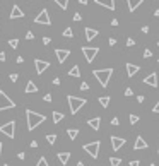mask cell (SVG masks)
<instances>
[{
  "instance_id": "cell-5",
  "label": "cell",
  "mask_w": 159,
  "mask_h": 166,
  "mask_svg": "<svg viewBox=\"0 0 159 166\" xmlns=\"http://www.w3.org/2000/svg\"><path fill=\"white\" fill-rule=\"evenodd\" d=\"M0 133H3V135L10 137V139H14V133H16V122H7V123L0 125Z\"/></svg>"
},
{
  "instance_id": "cell-53",
  "label": "cell",
  "mask_w": 159,
  "mask_h": 166,
  "mask_svg": "<svg viewBox=\"0 0 159 166\" xmlns=\"http://www.w3.org/2000/svg\"><path fill=\"white\" fill-rule=\"evenodd\" d=\"M79 3H82V5H86V3H87V0H79Z\"/></svg>"
},
{
  "instance_id": "cell-60",
  "label": "cell",
  "mask_w": 159,
  "mask_h": 166,
  "mask_svg": "<svg viewBox=\"0 0 159 166\" xmlns=\"http://www.w3.org/2000/svg\"><path fill=\"white\" fill-rule=\"evenodd\" d=\"M157 46H159V41H157Z\"/></svg>"
},
{
  "instance_id": "cell-38",
  "label": "cell",
  "mask_w": 159,
  "mask_h": 166,
  "mask_svg": "<svg viewBox=\"0 0 159 166\" xmlns=\"http://www.w3.org/2000/svg\"><path fill=\"white\" fill-rule=\"evenodd\" d=\"M111 125H120V120H118V117H115L113 120H111Z\"/></svg>"
},
{
  "instance_id": "cell-52",
  "label": "cell",
  "mask_w": 159,
  "mask_h": 166,
  "mask_svg": "<svg viewBox=\"0 0 159 166\" xmlns=\"http://www.w3.org/2000/svg\"><path fill=\"white\" fill-rule=\"evenodd\" d=\"M111 26H118V19H113V21H111Z\"/></svg>"
},
{
  "instance_id": "cell-31",
  "label": "cell",
  "mask_w": 159,
  "mask_h": 166,
  "mask_svg": "<svg viewBox=\"0 0 159 166\" xmlns=\"http://www.w3.org/2000/svg\"><path fill=\"white\" fill-rule=\"evenodd\" d=\"M63 36H65V38H72V36H74V33H72L70 28H67V29L63 31Z\"/></svg>"
},
{
  "instance_id": "cell-2",
  "label": "cell",
  "mask_w": 159,
  "mask_h": 166,
  "mask_svg": "<svg viewBox=\"0 0 159 166\" xmlns=\"http://www.w3.org/2000/svg\"><path fill=\"white\" fill-rule=\"evenodd\" d=\"M92 74H94V77L97 79V82H99L103 88H106V86L110 84L111 75H113V68H96Z\"/></svg>"
},
{
  "instance_id": "cell-34",
  "label": "cell",
  "mask_w": 159,
  "mask_h": 166,
  "mask_svg": "<svg viewBox=\"0 0 159 166\" xmlns=\"http://www.w3.org/2000/svg\"><path fill=\"white\" fill-rule=\"evenodd\" d=\"M9 79H10L12 82H16L17 79H19V75H17V74H10V75H9Z\"/></svg>"
},
{
  "instance_id": "cell-22",
  "label": "cell",
  "mask_w": 159,
  "mask_h": 166,
  "mask_svg": "<svg viewBox=\"0 0 159 166\" xmlns=\"http://www.w3.org/2000/svg\"><path fill=\"white\" fill-rule=\"evenodd\" d=\"M68 75L70 77H81V70H79V65H74L68 70Z\"/></svg>"
},
{
  "instance_id": "cell-18",
  "label": "cell",
  "mask_w": 159,
  "mask_h": 166,
  "mask_svg": "<svg viewBox=\"0 0 159 166\" xmlns=\"http://www.w3.org/2000/svg\"><path fill=\"white\" fill-rule=\"evenodd\" d=\"M127 3H128V10H130V12H135L137 7L144 3V0H127Z\"/></svg>"
},
{
  "instance_id": "cell-42",
  "label": "cell",
  "mask_w": 159,
  "mask_h": 166,
  "mask_svg": "<svg viewBox=\"0 0 159 166\" xmlns=\"http://www.w3.org/2000/svg\"><path fill=\"white\" fill-rule=\"evenodd\" d=\"M46 101V103H50V101H52V94H45V98H43Z\"/></svg>"
},
{
  "instance_id": "cell-3",
  "label": "cell",
  "mask_w": 159,
  "mask_h": 166,
  "mask_svg": "<svg viewBox=\"0 0 159 166\" xmlns=\"http://www.w3.org/2000/svg\"><path fill=\"white\" fill-rule=\"evenodd\" d=\"M67 101H68V106H70V113H72V115H75L82 106H84L86 103H87V99H84V98H77V96H68Z\"/></svg>"
},
{
  "instance_id": "cell-23",
  "label": "cell",
  "mask_w": 159,
  "mask_h": 166,
  "mask_svg": "<svg viewBox=\"0 0 159 166\" xmlns=\"http://www.w3.org/2000/svg\"><path fill=\"white\" fill-rule=\"evenodd\" d=\"M38 91V88H36V84L32 81H27V84H26V93H36Z\"/></svg>"
},
{
  "instance_id": "cell-45",
  "label": "cell",
  "mask_w": 159,
  "mask_h": 166,
  "mask_svg": "<svg viewBox=\"0 0 159 166\" xmlns=\"http://www.w3.org/2000/svg\"><path fill=\"white\" fill-rule=\"evenodd\" d=\"M152 111H154V113H159V101H157V103H156V106H154V108H152Z\"/></svg>"
},
{
  "instance_id": "cell-26",
  "label": "cell",
  "mask_w": 159,
  "mask_h": 166,
  "mask_svg": "<svg viewBox=\"0 0 159 166\" xmlns=\"http://www.w3.org/2000/svg\"><path fill=\"white\" fill-rule=\"evenodd\" d=\"M67 133H68V137H70L72 140H75V137L79 135V130H77V128H68Z\"/></svg>"
},
{
  "instance_id": "cell-46",
  "label": "cell",
  "mask_w": 159,
  "mask_h": 166,
  "mask_svg": "<svg viewBox=\"0 0 159 166\" xmlns=\"http://www.w3.org/2000/svg\"><path fill=\"white\" fill-rule=\"evenodd\" d=\"M108 43H110L111 46H115V45H117V39H115V38H110V41H108Z\"/></svg>"
},
{
  "instance_id": "cell-35",
  "label": "cell",
  "mask_w": 159,
  "mask_h": 166,
  "mask_svg": "<svg viewBox=\"0 0 159 166\" xmlns=\"http://www.w3.org/2000/svg\"><path fill=\"white\" fill-rule=\"evenodd\" d=\"M81 89H82V91H87V89H89V84H87V82H82V84H81Z\"/></svg>"
},
{
  "instance_id": "cell-4",
  "label": "cell",
  "mask_w": 159,
  "mask_h": 166,
  "mask_svg": "<svg viewBox=\"0 0 159 166\" xmlns=\"http://www.w3.org/2000/svg\"><path fill=\"white\" fill-rule=\"evenodd\" d=\"M99 147H101V142H99V140H94V142L84 144V151L92 158V159H96V158L99 156Z\"/></svg>"
},
{
  "instance_id": "cell-43",
  "label": "cell",
  "mask_w": 159,
  "mask_h": 166,
  "mask_svg": "<svg viewBox=\"0 0 159 166\" xmlns=\"http://www.w3.org/2000/svg\"><path fill=\"white\" fill-rule=\"evenodd\" d=\"M130 166H140V161H130Z\"/></svg>"
},
{
  "instance_id": "cell-24",
  "label": "cell",
  "mask_w": 159,
  "mask_h": 166,
  "mask_svg": "<svg viewBox=\"0 0 159 166\" xmlns=\"http://www.w3.org/2000/svg\"><path fill=\"white\" fill-rule=\"evenodd\" d=\"M110 96H101V98H99V104H101V106H103V108H108V106H110Z\"/></svg>"
},
{
  "instance_id": "cell-32",
  "label": "cell",
  "mask_w": 159,
  "mask_h": 166,
  "mask_svg": "<svg viewBox=\"0 0 159 166\" xmlns=\"http://www.w3.org/2000/svg\"><path fill=\"white\" fill-rule=\"evenodd\" d=\"M137 122H139V117H137V115H130V123L135 125Z\"/></svg>"
},
{
  "instance_id": "cell-8",
  "label": "cell",
  "mask_w": 159,
  "mask_h": 166,
  "mask_svg": "<svg viewBox=\"0 0 159 166\" xmlns=\"http://www.w3.org/2000/svg\"><path fill=\"white\" fill-rule=\"evenodd\" d=\"M34 23H36V24H45V26H50V24H52V19H50L48 10L43 9L41 12H39L38 16L34 17Z\"/></svg>"
},
{
  "instance_id": "cell-47",
  "label": "cell",
  "mask_w": 159,
  "mask_h": 166,
  "mask_svg": "<svg viewBox=\"0 0 159 166\" xmlns=\"http://www.w3.org/2000/svg\"><path fill=\"white\" fill-rule=\"evenodd\" d=\"M137 101H139V103H144V101H146V98H144V96L140 94V96H137Z\"/></svg>"
},
{
  "instance_id": "cell-36",
  "label": "cell",
  "mask_w": 159,
  "mask_h": 166,
  "mask_svg": "<svg viewBox=\"0 0 159 166\" xmlns=\"http://www.w3.org/2000/svg\"><path fill=\"white\" fill-rule=\"evenodd\" d=\"M133 45H135V39L128 38V39H127V46H133Z\"/></svg>"
},
{
  "instance_id": "cell-14",
  "label": "cell",
  "mask_w": 159,
  "mask_h": 166,
  "mask_svg": "<svg viewBox=\"0 0 159 166\" xmlns=\"http://www.w3.org/2000/svg\"><path fill=\"white\" fill-rule=\"evenodd\" d=\"M21 17H24V12L21 10L19 5H14L10 10V19H21Z\"/></svg>"
},
{
  "instance_id": "cell-16",
  "label": "cell",
  "mask_w": 159,
  "mask_h": 166,
  "mask_svg": "<svg viewBox=\"0 0 159 166\" xmlns=\"http://www.w3.org/2000/svg\"><path fill=\"white\" fill-rule=\"evenodd\" d=\"M87 125L92 128V130H99L101 118H99V117H94V118H91V120H87Z\"/></svg>"
},
{
  "instance_id": "cell-58",
  "label": "cell",
  "mask_w": 159,
  "mask_h": 166,
  "mask_svg": "<svg viewBox=\"0 0 159 166\" xmlns=\"http://www.w3.org/2000/svg\"><path fill=\"white\" fill-rule=\"evenodd\" d=\"M3 166H9V164H3Z\"/></svg>"
},
{
  "instance_id": "cell-41",
  "label": "cell",
  "mask_w": 159,
  "mask_h": 166,
  "mask_svg": "<svg viewBox=\"0 0 159 166\" xmlns=\"http://www.w3.org/2000/svg\"><path fill=\"white\" fill-rule=\"evenodd\" d=\"M0 62H5V52H0Z\"/></svg>"
},
{
  "instance_id": "cell-55",
  "label": "cell",
  "mask_w": 159,
  "mask_h": 166,
  "mask_svg": "<svg viewBox=\"0 0 159 166\" xmlns=\"http://www.w3.org/2000/svg\"><path fill=\"white\" fill-rule=\"evenodd\" d=\"M2 149H3V146H2V142H0V156H2Z\"/></svg>"
},
{
  "instance_id": "cell-12",
  "label": "cell",
  "mask_w": 159,
  "mask_h": 166,
  "mask_svg": "<svg viewBox=\"0 0 159 166\" xmlns=\"http://www.w3.org/2000/svg\"><path fill=\"white\" fill-rule=\"evenodd\" d=\"M144 84L151 86V88H157V74H149L147 77H144Z\"/></svg>"
},
{
  "instance_id": "cell-1",
  "label": "cell",
  "mask_w": 159,
  "mask_h": 166,
  "mask_svg": "<svg viewBox=\"0 0 159 166\" xmlns=\"http://www.w3.org/2000/svg\"><path fill=\"white\" fill-rule=\"evenodd\" d=\"M26 118H27V130L29 132H32L38 125H41L43 122L46 120L45 115H39V113H36V111H32V110H26Z\"/></svg>"
},
{
  "instance_id": "cell-20",
  "label": "cell",
  "mask_w": 159,
  "mask_h": 166,
  "mask_svg": "<svg viewBox=\"0 0 159 166\" xmlns=\"http://www.w3.org/2000/svg\"><path fill=\"white\" fill-rule=\"evenodd\" d=\"M68 159H70V153H58V161L62 164H67Z\"/></svg>"
},
{
  "instance_id": "cell-50",
  "label": "cell",
  "mask_w": 159,
  "mask_h": 166,
  "mask_svg": "<svg viewBox=\"0 0 159 166\" xmlns=\"http://www.w3.org/2000/svg\"><path fill=\"white\" fill-rule=\"evenodd\" d=\"M17 158H19V159H24V158H26V154H24V153H19V154H17Z\"/></svg>"
},
{
  "instance_id": "cell-13",
  "label": "cell",
  "mask_w": 159,
  "mask_h": 166,
  "mask_svg": "<svg viewBox=\"0 0 159 166\" xmlns=\"http://www.w3.org/2000/svg\"><path fill=\"white\" fill-rule=\"evenodd\" d=\"M147 147H149V144L144 140V137H142V135L137 137V139H135V144H133V149H135V151H140V149H147Z\"/></svg>"
},
{
  "instance_id": "cell-28",
  "label": "cell",
  "mask_w": 159,
  "mask_h": 166,
  "mask_svg": "<svg viewBox=\"0 0 159 166\" xmlns=\"http://www.w3.org/2000/svg\"><path fill=\"white\" fill-rule=\"evenodd\" d=\"M46 140H48V144H55L57 142V135L55 133H48V135H46Z\"/></svg>"
},
{
  "instance_id": "cell-17",
  "label": "cell",
  "mask_w": 159,
  "mask_h": 166,
  "mask_svg": "<svg viewBox=\"0 0 159 166\" xmlns=\"http://www.w3.org/2000/svg\"><path fill=\"white\" fill-rule=\"evenodd\" d=\"M84 33H86V39H87V41H92V39L99 34V33H97V29H92V28H86Z\"/></svg>"
},
{
  "instance_id": "cell-27",
  "label": "cell",
  "mask_w": 159,
  "mask_h": 166,
  "mask_svg": "<svg viewBox=\"0 0 159 166\" xmlns=\"http://www.w3.org/2000/svg\"><path fill=\"white\" fill-rule=\"evenodd\" d=\"M110 164L111 166H120L122 164V159H120V158H110Z\"/></svg>"
},
{
  "instance_id": "cell-15",
  "label": "cell",
  "mask_w": 159,
  "mask_h": 166,
  "mask_svg": "<svg viewBox=\"0 0 159 166\" xmlns=\"http://www.w3.org/2000/svg\"><path fill=\"white\" fill-rule=\"evenodd\" d=\"M97 5H103L110 10H115V0H94Z\"/></svg>"
},
{
  "instance_id": "cell-44",
  "label": "cell",
  "mask_w": 159,
  "mask_h": 166,
  "mask_svg": "<svg viewBox=\"0 0 159 166\" xmlns=\"http://www.w3.org/2000/svg\"><path fill=\"white\" fill-rule=\"evenodd\" d=\"M50 41H52V39H50L48 36H45V38H43V43H45V45H50Z\"/></svg>"
},
{
  "instance_id": "cell-6",
  "label": "cell",
  "mask_w": 159,
  "mask_h": 166,
  "mask_svg": "<svg viewBox=\"0 0 159 166\" xmlns=\"http://www.w3.org/2000/svg\"><path fill=\"white\" fill-rule=\"evenodd\" d=\"M10 108H16V103L9 98L3 91H0V111L3 110H10Z\"/></svg>"
},
{
  "instance_id": "cell-37",
  "label": "cell",
  "mask_w": 159,
  "mask_h": 166,
  "mask_svg": "<svg viewBox=\"0 0 159 166\" xmlns=\"http://www.w3.org/2000/svg\"><path fill=\"white\" fill-rule=\"evenodd\" d=\"M26 39H34V34H32L31 31H27V33H26Z\"/></svg>"
},
{
  "instance_id": "cell-11",
  "label": "cell",
  "mask_w": 159,
  "mask_h": 166,
  "mask_svg": "<svg viewBox=\"0 0 159 166\" xmlns=\"http://www.w3.org/2000/svg\"><path fill=\"white\" fill-rule=\"evenodd\" d=\"M34 67H36V72H38V74L41 75L43 72H45L46 68L50 67V62H46V60H39V58H36V60H34Z\"/></svg>"
},
{
  "instance_id": "cell-29",
  "label": "cell",
  "mask_w": 159,
  "mask_h": 166,
  "mask_svg": "<svg viewBox=\"0 0 159 166\" xmlns=\"http://www.w3.org/2000/svg\"><path fill=\"white\" fill-rule=\"evenodd\" d=\"M9 46H12V48H17V46H19V39H17V38L9 39Z\"/></svg>"
},
{
  "instance_id": "cell-56",
  "label": "cell",
  "mask_w": 159,
  "mask_h": 166,
  "mask_svg": "<svg viewBox=\"0 0 159 166\" xmlns=\"http://www.w3.org/2000/svg\"><path fill=\"white\" fill-rule=\"evenodd\" d=\"M77 166H84V163H82V161H79V163H77Z\"/></svg>"
},
{
  "instance_id": "cell-51",
  "label": "cell",
  "mask_w": 159,
  "mask_h": 166,
  "mask_svg": "<svg viewBox=\"0 0 159 166\" xmlns=\"http://www.w3.org/2000/svg\"><path fill=\"white\" fill-rule=\"evenodd\" d=\"M16 62H17V63H22V62H24V58H22V57H17Z\"/></svg>"
},
{
  "instance_id": "cell-33",
  "label": "cell",
  "mask_w": 159,
  "mask_h": 166,
  "mask_svg": "<svg viewBox=\"0 0 159 166\" xmlns=\"http://www.w3.org/2000/svg\"><path fill=\"white\" fill-rule=\"evenodd\" d=\"M152 57V52L151 50H144V58H151Z\"/></svg>"
},
{
  "instance_id": "cell-49",
  "label": "cell",
  "mask_w": 159,
  "mask_h": 166,
  "mask_svg": "<svg viewBox=\"0 0 159 166\" xmlns=\"http://www.w3.org/2000/svg\"><path fill=\"white\" fill-rule=\"evenodd\" d=\"M53 84L58 86V84H60V79H58V77H55V79H53Z\"/></svg>"
},
{
  "instance_id": "cell-21",
  "label": "cell",
  "mask_w": 159,
  "mask_h": 166,
  "mask_svg": "<svg viewBox=\"0 0 159 166\" xmlns=\"http://www.w3.org/2000/svg\"><path fill=\"white\" fill-rule=\"evenodd\" d=\"M63 117H65V115H63V113H60V111H53V115H52L53 123H60V122L63 120Z\"/></svg>"
},
{
  "instance_id": "cell-30",
  "label": "cell",
  "mask_w": 159,
  "mask_h": 166,
  "mask_svg": "<svg viewBox=\"0 0 159 166\" xmlns=\"http://www.w3.org/2000/svg\"><path fill=\"white\" fill-rule=\"evenodd\" d=\"M36 166H50L48 161H46V158H39V161L36 163Z\"/></svg>"
},
{
  "instance_id": "cell-39",
  "label": "cell",
  "mask_w": 159,
  "mask_h": 166,
  "mask_svg": "<svg viewBox=\"0 0 159 166\" xmlns=\"http://www.w3.org/2000/svg\"><path fill=\"white\" fill-rule=\"evenodd\" d=\"M132 94H133V91H132L130 88H127V89H125V96H132Z\"/></svg>"
},
{
  "instance_id": "cell-48",
  "label": "cell",
  "mask_w": 159,
  "mask_h": 166,
  "mask_svg": "<svg viewBox=\"0 0 159 166\" xmlns=\"http://www.w3.org/2000/svg\"><path fill=\"white\" fill-rule=\"evenodd\" d=\"M142 33H144V34L149 33V26H144V28H142Z\"/></svg>"
},
{
  "instance_id": "cell-7",
  "label": "cell",
  "mask_w": 159,
  "mask_h": 166,
  "mask_svg": "<svg viewBox=\"0 0 159 166\" xmlns=\"http://www.w3.org/2000/svg\"><path fill=\"white\" fill-rule=\"evenodd\" d=\"M82 53H84L87 63H91L92 60L96 58V55L99 53V48H97V46H82Z\"/></svg>"
},
{
  "instance_id": "cell-25",
  "label": "cell",
  "mask_w": 159,
  "mask_h": 166,
  "mask_svg": "<svg viewBox=\"0 0 159 166\" xmlns=\"http://www.w3.org/2000/svg\"><path fill=\"white\" fill-rule=\"evenodd\" d=\"M53 2H55L57 5H60V9H62V10H65L68 7V0H53Z\"/></svg>"
},
{
  "instance_id": "cell-59",
  "label": "cell",
  "mask_w": 159,
  "mask_h": 166,
  "mask_svg": "<svg viewBox=\"0 0 159 166\" xmlns=\"http://www.w3.org/2000/svg\"><path fill=\"white\" fill-rule=\"evenodd\" d=\"M157 153H159V147H157Z\"/></svg>"
},
{
  "instance_id": "cell-57",
  "label": "cell",
  "mask_w": 159,
  "mask_h": 166,
  "mask_svg": "<svg viewBox=\"0 0 159 166\" xmlns=\"http://www.w3.org/2000/svg\"><path fill=\"white\" fill-rule=\"evenodd\" d=\"M149 166H156V164H154V163H152V164H149Z\"/></svg>"
},
{
  "instance_id": "cell-40",
  "label": "cell",
  "mask_w": 159,
  "mask_h": 166,
  "mask_svg": "<svg viewBox=\"0 0 159 166\" xmlns=\"http://www.w3.org/2000/svg\"><path fill=\"white\" fill-rule=\"evenodd\" d=\"M82 19V17H81V14H79V12H75L74 14V21H81Z\"/></svg>"
},
{
  "instance_id": "cell-54",
  "label": "cell",
  "mask_w": 159,
  "mask_h": 166,
  "mask_svg": "<svg viewBox=\"0 0 159 166\" xmlns=\"http://www.w3.org/2000/svg\"><path fill=\"white\" fill-rule=\"evenodd\" d=\"M154 16H156V17H159V9H156V10H154Z\"/></svg>"
},
{
  "instance_id": "cell-9",
  "label": "cell",
  "mask_w": 159,
  "mask_h": 166,
  "mask_svg": "<svg viewBox=\"0 0 159 166\" xmlns=\"http://www.w3.org/2000/svg\"><path fill=\"white\" fill-rule=\"evenodd\" d=\"M125 142H127V140H125L123 137L111 135V147H113V151H120L122 147L125 146Z\"/></svg>"
},
{
  "instance_id": "cell-19",
  "label": "cell",
  "mask_w": 159,
  "mask_h": 166,
  "mask_svg": "<svg viewBox=\"0 0 159 166\" xmlns=\"http://www.w3.org/2000/svg\"><path fill=\"white\" fill-rule=\"evenodd\" d=\"M139 70H140L139 65H135V63H127V74H128V77H133V75H135Z\"/></svg>"
},
{
  "instance_id": "cell-10",
  "label": "cell",
  "mask_w": 159,
  "mask_h": 166,
  "mask_svg": "<svg viewBox=\"0 0 159 166\" xmlns=\"http://www.w3.org/2000/svg\"><path fill=\"white\" fill-rule=\"evenodd\" d=\"M55 55H57V60H58V63H63L65 60L70 57V50H63V48H57L55 50Z\"/></svg>"
}]
</instances>
